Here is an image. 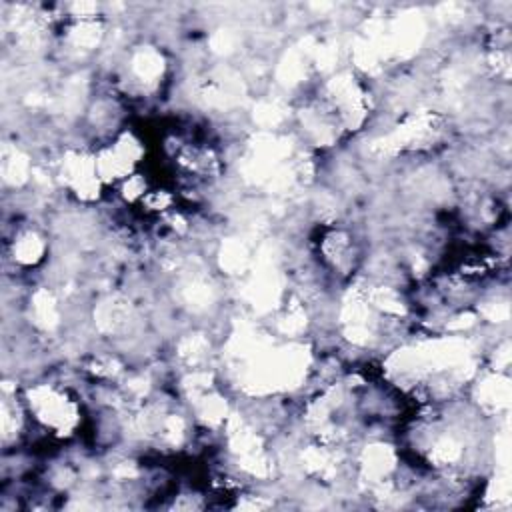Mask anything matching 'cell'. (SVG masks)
Here are the masks:
<instances>
[{"instance_id":"2","label":"cell","mask_w":512,"mask_h":512,"mask_svg":"<svg viewBox=\"0 0 512 512\" xmlns=\"http://www.w3.org/2000/svg\"><path fill=\"white\" fill-rule=\"evenodd\" d=\"M42 252H44V242L32 230L18 234L12 246L14 262H20V264H36L42 258Z\"/></svg>"},{"instance_id":"1","label":"cell","mask_w":512,"mask_h":512,"mask_svg":"<svg viewBox=\"0 0 512 512\" xmlns=\"http://www.w3.org/2000/svg\"><path fill=\"white\" fill-rule=\"evenodd\" d=\"M26 404L30 414L56 432H68L74 428L78 410L74 400L68 396L66 390L56 388L54 384H36L26 392Z\"/></svg>"}]
</instances>
